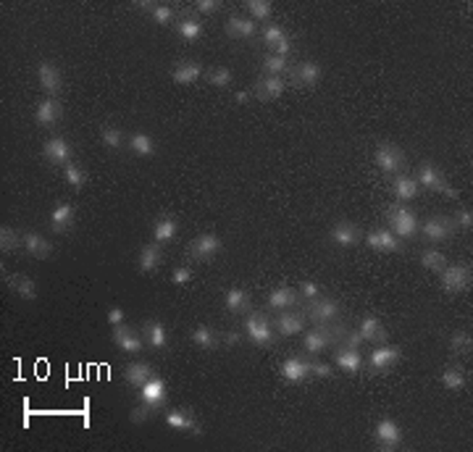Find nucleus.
Segmentation results:
<instances>
[{
	"label": "nucleus",
	"mask_w": 473,
	"mask_h": 452,
	"mask_svg": "<svg viewBox=\"0 0 473 452\" xmlns=\"http://www.w3.org/2000/svg\"><path fill=\"white\" fill-rule=\"evenodd\" d=\"M24 250L30 252L32 258H37V261H45V258L53 255V245L45 239L43 234H37V232L24 234Z\"/></svg>",
	"instance_id": "obj_27"
},
{
	"label": "nucleus",
	"mask_w": 473,
	"mask_h": 452,
	"mask_svg": "<svg viewBox=\"0 0 473 452\" xmlns=\"http://www.w3.org/2000/svg\"><path fill=\"white\" fill-rule=\"evenodd\" d=\"M43 155H45V161L53 163V166H69L74 150H72V145H69L63 137H50V140L43 145Z\"/></svg>",
	"instance_id": "obj_10"
},
{
	"label": "nucleus",
	"mask_w": 473,
	"mask_h": 452,
	"mask_svg": "<svg viewBox=\"0 0 473 452\" xmlns=\"http://www.w3.org/2000/svg\"><path fill=\"white\" fill-rule=\"evenodd\" d=\"M245 334H248V339H250L255 347H271L274 339H276V332H274V326L268 321V316L261 313V310L248 313V319H245Z\"/></svg>",
	"instance_id": "obj_1"
},
{
	"label": "nucleus",
	"mask_w": 473,
	"mask_h": 452,
	"mask_svg": "<svg viewBox=\"0 0 473 452\" xmlns=\"http://www.w3.org/2000/svg\"><path fill=\"white\" fill-rule=\"evenodd\" d=\"M223 30H226V34L229 37H234V40H248V37H252L255 34V30H258V24L252 21L250 16H229L226 19V24H223Z\"/></svg>",
	"instance_id": "obj_23"
},
{
	"label": "nucleus",
	"mask_w": 473,
	"mask_h": 452,
	"mask_svg": "<svg viewBox=\"0 0 473 452\" xmlns=\"http://www.w3.org/2000/svg\"><path fill=\"white\" fill-rule=\"evenodd\" d=\"M223 250V242L216 237V234H200V237H195L192 242H190V248H187V255L192 258V261H213L219 252Z\"/></svg>",
	"instance_id": "obj_7"
},
{
	"label": "nucleus",
	"mask_w": 473,
	"mask_h": 452,
	"mask_svg": "<svg viewBox=\"0 0 473 452\" xmlns=\"http://www.w3.org/2000/svg\"><path fill=\"white\" fill-rule=\"evenodd\" d=\"M163 263V252H161V245L158 242H148V245H142L140 248V258H137V268L142 271V274H153V271H158Z\"/></svg>",
	"instance_id": "obj_22"
},
{
	"label": "nucleus",
	"mask_w": 473,
	"mask_h": 452,
	"mask_svg": "<svg viewBox=\"0 0 473 452\" xmlns=\"http://www.w3.org/2000/svg\"><path fill=\"white\" fill-rule=\"evenodd\" d=\"M397 360H399V347L386 345L384 342V345H379V347L368 355V368L373 374H384V371H389Z\"/></svg>",
	"instance_id": "obj_13"
},
{
	"label": "nucleus",
	"mask_w": 473,
	"mask_h": 452,
	"mask_svg": "<svg viewBox=\"0 0 473 452\" xmlns=\"http://www.w3.org/2000/svg\"><path fill=\"white\" fill-rule=\"evenodd\" d=\"M450 350L455 352V355H471V350H473L471 332H465V329H458L455 334L450 336Z\"/></svg>",
	"instance_id": "obj_43"
},
{
	"label": "nucleus",
	"mask_w": 473,
	"mask_h": 452,
	"mask_svg": "<svg viewBox=\"0 0 473 452\" xmlns=\"http://www.w3.org/2000/svg\"><path fill=\"white\" fill-rule=\"evenodd\" d=\"M284 92V79L281 76H261L258 82H255V87H252V95L258 98V100H279V95Z\"/></svg>",
	"instance_id": "obj_19"
},
{
	"label": "nucleus",
	"mask_w": 473,
	"mask_h": 452,
	"mask_svg": "<svg viewBox=\"0 0 473 452\" xmlns=\"http://www.w3.org/2000/svg\"><path fill=\"white\" fill-rule=\"evenodd\" d=\"M439 379H442L444 389H450V392H460L468 384V376H465V368L463 365H447Z\"/></svg>",
	"instance_id": "obj_36"
},
{
	"label": "nucleus",
	"mask_w": 473,
	"mask_h": 452,
	"mask_svg": "<svg viewBox=\"0 0 473 452\" xmlns=\"http://www.w3.org/2000/svg\"><path fill=\"white\" fill-rule=\"evenodd\" d=\"M63 179H66V184H69L72 190H76V192L87 184V174H85V169H82V166H76V163L63 166Z\"/></svg>",
	"instance_id": "obj_44"
},
{
	"label": "nucleus",
	"mask_w": 473,
	"mask_h": 452,
	"mask_svg": "<svg viewBox=\"0 0 473 452\" xmlns=\"http://www.w3.org/2000/svg\"><path fill=\"white\" fill-rule=\"evenodd\" d=\"M329 237H331V242L340 245V248H355V245L363 239L358 224H353V221H337V224L331 226Z\"/></svg>",
	"instance_id": "obj_14"
},
{
	"label": "nucleus",
	"mask_w": 473,
	"mask_h": 452,
	"mask_svg": "<svg viewBox=\"0 0 473 452\" xmlns=\"http://www.w3.org/2000/svg\"><path fill=\"white\" fill-rule=\"evenodd\" d=\"M166 423L171 429H177V431L190 434V437H200L203 434V429H200V423L195 418V413H190V410H168L166 413Z\"/></svg>",
	"instance_id": "obj_15"
},
{
	"label": "nucleus",
	"mask_w": 473,
	"mask_h": 452,
	"mask_svg": "<svg viewBox=\"0 0 473 452\" xmlns=\"http://www.w3.org/2000/svg\"><path fill=\"white\" fill-rule=\"evenodd\" d=\"M392 192H395V197H397L399 203H410L415 195H418V182L408 174H397L395 182H392Z\"/></svg>",
	"instance_id": "obj_34"
},
{
	"label": "nucleus",
	"mask_w": 473,
	"mask_h": 452,
	"mask_svg": "<svg viewBox=\"0 0 473 452\" xmlns=\"http://www.w3.org/2000/svg\"><path fill=\"white\" fill-rule=\"evenodd\" d=\"M153 413H155V410L150 408V405H145V402H140L137 408H132V413H129V418H132V423H148L150 418H153Z\"/></svg>",
	"instance_id": "obj_54"
},
{
	"label": "nucleus",
	"mask_w": 473,
	"mask_h": 452,
	"mask_svg": "<svg viewBox=\"0 0 473 452\" xmlns=\"http://www.w3.org/2000/svg\"><path fill=\"white\" fill-rule=\"evenodd\" d=\"M166 400H168V394H166V384H163L158 376H150V379L140 387V402L150 405L153 410H161L163 405H166Z\"/></svg>",
	"instance_id": "obj_11"
},
{
	"label": "nucleus",
	"mask_w": 473,
	"mask_h": 452,
	"mask_svg": "<svg viewBox=\"0 0 473 452\" xmlns=\"http://www.w3.org/2000/svg\"><path fill=\"white\" fill-rule=\"evenodd\" d=\"M415 182H418V187H426V190H434V192H442V195H447V197H458V192L452 190L450 184H447V179H444V174L434 166V163H421L418 166V171H415L413 176Z\"/></svg>",
	"instance_id": "obj_5"
},
{
	"label": "nucleus",
	"mask_w": 473,
	"mask_h": 452,
	"mask_svg": "<svg viewBox=\"0 0 473 452\" xmlns=\"http://www.w3.org/2000/svg\"><path fill=\"white\" fill-rule=\"evenodd\" d=\"M206 79L213 85V87H226V85L232 82V69H226V66H213V69L206 74Z\"/></svg>",
	"instance_id": "obj_50"
},
{
	"label": "nucleus",
	"mask_w": 473,
	"mask_h": 452,
	"mask_svg": "<svg viewBox=\"0 0 473 452\" xmlns=\"http://www.w3.org/2000/svg\"><path fill=\"white\" fill-rule=\"evenodd\" d=\"M142 334H145V342H148L153 350H163L166 342H168L166 326L161 321H145L142 323Z\"/></svg>",
	"instance_id": "obj_37"
},
{
	"label": "nucleus",
	"mask_w": 473,
	"mask_h": 452,
	"mask_svg": "<svg viewBox=\"0 0 473 452\" xmlns=\"http://www.w3.org/2000/svg\"><path fill=\"white\" fill-rule=\"evenodd\" d=\"M177 30H179V37H182L184 43H195V40H200V34H203V24H200L197 16H187V19L179 21Z\"/></svg>",
	"instance_id": "obj_41"
},
{
	"label": "nucleus",
	"mask_w": 473,
	"mask_h": 452,
	"mask_svg": "<svg viewBox=\"0 0 473 452\" xmlns=\"http://www.w3.org/2000/svg\"><path fill=\"white\" fill-rule=\"evenodd\" d=\"M200 74H203V66H200L197 61H182V63L174 66L171 79H174L177 85H192V82L200 79Z\"/></svg>",
	"instance_id": "obj_33"
},
{
	"label": "nucleus",
	"mask_w": 473,
	"mask_h": 452,
	"mask_svg": "<svg viewBox=\"0 0 473 452\" xmlns=\"http://www.w3.org/2000/svg\"><path fill=\"white\" fill-rule=\"evenodd\" d=\"M3 279H6V287L14 292V294H19L21 300H34L37 297V284L27 274H8V277Z\"/></svg>",
	"instance_id": "obj_25"
},
{
	"label": "nucleus",
	"mask_w": 473,
	"mask_h": 452,
	"mask_svg": "<svg viewBox=\"0 0 473 452\" xmlns=\"http://www.w3.org/2000/svg\"><path fill=\"white\" fill-rule=\"evenodd\" d=\"M334 363L340 365L344 374H358V371L363 368V355H360V350L337 345V347H334Z\"/></svg>",
	"instance_id": "obj_24"
},
{
	"label": "nucleus",
	"mask_w": 473,
	"mask_h": 452,
	"mask_svg": "<svg viewBox=\"0 0 473 452\" xmlns=\"http://www.w3.org/2000/svg\"><path fill=\"white\" fill-rule=\"evenodd\" d=\"M248 98H250V92H236L234 95V100L239 103V105H242V103H248Z\"/></svg>",
	"instance_id": "obj_61"
},
{
	"label": "nucleus",
	"mask_w": 473,
	"mask_h": 452,
	"mask_svg": "<svg viewBox=\"0 0 473 452\" xmlns=\"http://www.w3.org/2000/svg\"><path fill=\"white\" fill-rule=\"evenodd\" d=\"M292 79L302 87H313L321 79V66L316 61H302L297 69H292Z\"/></svg>",
	"instance_id": "obj_31"
},
{
	"label": "nucleus",
	"mask_w": 473,
	"mask_h": 452,
	"mask_svg": "<svg viewBox=\"0 0 473 452\" xmlns=\"http://www.w3.org/2000/svg\"><path fill=\"white\" fill-rule=\"evenodd\" d=\"M174 16H177V11H174L168 3H153V6H150V19H153L155 24H161V27H168V24L174 21Z\"/></svg>",
	"instance_id": "obj_46"
},
{
	"label": "nucleus",
	"mask_w": 473,
	"mask_h": 452,
	"mask_svg": "<svg viewBox=\"0 0 473 452\" xmlns=\"http://www.w3.org/2000/svg\"><path fill=\"white\" fill-rule=\"evenodd\" d=\"M126 145L132 147V153H137V155H142V158H150V155H155V140L150 137V134H145V131H134L132 137L126 140Z\"/></svg>",
	"instance_id": "obj_40"
},
{
	"label": "nucleus",
	"mask_w": 473,
	"mask_h": 452,
	"mask_svg": "<svg viewBox=\"0 0 473 452\" xmlns=\"http://www.w3.org/2000/svg\"><path fill=\"white\" fill-rule=\"evenodd\" d=\"M311 358L313 355L305 352V355H295V358L284 360L279 376L287 381V384H300V381L311 379Z\"/></svg>",
	"instance_id": "obj_8"
},
{
	"label": "nucleus",
	"mask_w": 473,
	"mask_h": 452,
	"mask_svg": "<svg viewBox=\"0 0 473 452\" xmlns=\"http://www.w3.org/2000/svg\"><path fill=\"white\" fill-rule=\"evenodd\" d=\"M421 263H424V268H429L434 274H442L444 266H447V255L439 252V250H426V252L421 255Z\"/></svg>",
	"instance_id": "obj_47"
},
{
	"label": "nucleus",
	"mask_w": 473,
	"mask_h": 452,
	"mask_svg": "<svg viewBox=\"0 0 473 452\" xmlns=\"http://www.w3.org/2000/svg\"><path fill=\"white\" fill-rule=\"evenodd\" d=\"M195 8H197L200 14H216V11L221 8V3H219V0H197Z\"/></svg>",
	"instance_id": "obj_59"
},
{
	"label": "nucleus",
	"mask_w": 473,
	"mask_h": 452,
	"mask_svg": "<svg viewBox=\"0 0 473 452\" xmlns=\"http://www.w3.org/2000/svg\"><path fill=\"white\" fill-rule=\"evenodd\" d=\"M331 345H334V342L329 339V334H326L321 326L305 332V352H308V355H318V352H324L326 347H331Z\"/></svg>",
	"instance_id": "obj_39"
},
{
	"label": "nucleus",
	"mask_w": 473,
	"mask_h": 452,
	"mask_svg": "<svg viewBox=\"0 0 473 452\" xmlns=\"http://www.w3.org/2000/svg\"><path fill=\"white\" fill-rule=\"evenodd\" d=\"M452 226H458V229H471L473 226V213L468 211V208H460L458 213H455V219H452Z\"/></svg>",
	"instance_id": "obj_55"
},
{
	"label": "nucleus",
	"mask_w": 473,
	"mask_h": 452,
	"mask_svg": "<svg viewBox=\"0 0 473 452\" xmlns=\"http://www.w3.org/2000/svg\"><path fill=\"white\" fill-rule=\"evenodd\" d=\"M74 226V205L72 203H58L50 213V232L53 234H66Z\"/></svg>",
	"instance_id": "obj_20"
},
{
	"label": "nucleus",
	"mask_w": 473,
	"mask_h": 452,
	"mask_svg": "<svg viewBox=\"0 0 473 452\" xmlns=\"http://www.w3.org/2000/svg\"><path fill=\"white\" fill-rule=\"evenodd\" d=\"M150 376H153V365L145 363V360H134V363H129L124 368V381L129 387H142Z\"/></svg>",
	"instance_id": "obj_35"
},
{
	"label": "nucleus",
	"mask_w": 473,
	"mask_h": 452,
	"mask_svg": "<svg viewBox=\"0 0 473 452\" xmlns=\"http://www.w3.org/2000/svg\"><path fill=\"white\" fill-rule=\"evenodd\" d=\"M100 140H103V145L111 147V150H118V147L126 145V137H124V131L118 129V127H105V129L100 131Z\"/></svg>",
	"instance_id": "obj_48"
},
{
	"label": "nucleus",
	"mask_w": 473,
	"mask_h": 452,
	"mask_svg": "<svg viewBox=\"0 0 473 452\" xmlns=\"http://www.w3.org/2000/svg\"><path fill=\"white\" fill-rule=\"evenodd\" d=\"M19 248H24V237H19L11 226H0V250L6 255H11Z\"/></svg>",
	"instance_id": "obj_42"
},
{
	"label": "nucleus",
	"mask_w": 473,
	"mask_h": 452,
	"mask_svg": "<svg viewBox=\"0 0 473 452\" xmlns=\"http://www.w3.org/2000/svg\"><path fill=\"white\" fill-rule=\"evenodd\" d=\"M373 442L379 450H397L402 444V431L392 418H382L373 429Z\"/></svg>",
	"instance_id": "obj_9"
},
{
	"label": "nucleus",
	"mask_w": 473,
	"mask_h": 452,
	"mask_svg": "<svg viewBox=\"0 0 473 452\" xmlns=\"http://www.w3.org/2000/svg\"><path fill=\"white\" fill-rule=\"evenodd\" d=\"M190 339H192L200 350H216V347L221 345V334H219L216 329L206 326V323H203V326H195L192 332H190Z\"/></svg>",
	"instance_id": "obj_32"
},
{
	"label": "nucleus",
	"mask_w": 473,
	"mask_h": 452,
	"mask_svg": "<svg viewBox=\"0 0 473 452\" xmlns=\"http://www.w3.org/2000/svg\"><path fill=\"white\" fill-rule=\"evenodd\" d=\"M305 329V316L300 313H292V310H281L279 321H276V332L281 336H295Z\"/></svg>",
	"instance_id": "obj_30"
},
{
	"label": "nucleus",
	"mask_w": 473,
	"mask_h": 452,
	"mask_svg": "<svg viewBox=\"0 0 473 452\" xmlns=\"http://www.w3.org/2000/svg\"><path fill=\"white\" fill-rule=\"evenodd\" d=\"M302 310H305V319H311L316 326H324V323H331L340 319V303L334 297H324V294L311 300V303H305Z\"/></svg>",
	"instance_id": "obj_3"
},
{
	"label": "nucleus",
	"mask_w": 473,
	"mask_h": 452,
	"mask_svg": "<svg viewBox=\"0 0 473 452\" xmlns=\"http://www.w3.org/2000/svg\"><path fill=\"white\" fill-rule=\"evenodd\" d=\"M386 221H389V226H392L389 232L395 234V237H402V239H413L415 234H418V229H421L415 213L408 208V205H392V208L386 211Z\"/></svg>",
	"instance_id": "obj_2"
},
{
	"label": "nucleus",
	"mask_w": 473,
	"mask_h": 452,
	"mask_svg": "<svg viewBox=\"0 0 473 452\" xmlns=\"http://www.w3.org/2000/svg\"><path fill=\"white\" fill-rule=\"evenodd\" d=\"M297 300H300L297 290L281 284V287L271 290V294H268V308H271V310H289V308L297 305Z\"/></svg>",
	"instance_id": "obj_26"
},
{
	"label": "nucleus",
	"mask_w": 473,
	"mask_h": 452,
	"mask_svg": "<svg viewBox=\"0 0 473 452\" xmlns=\"http://www.w3.org/2000/svg\"><path fill=\"white\" fill-rule=\"evenodd\" d=\"M360 336L366 339V342H379V345H384L386 339H389V332L384 329V323L379 321L376 316H366L363 321H360Z\"/></svg>",
	"instance_id": "obj_28"
},
{
	"label": "nucleus",
	"mask_w": 473,
	"mask_h": 452,
	"mask_svg": "<svg viewBox=\"0 0 473 452\" xmlns=\"http://www.w3.org/2000/svg\"><path fill=\"white\" fill-rule=\"evenodd\" d=\"M248 11H250L252 21L258 19V21H266V19H271V14H274V6L268 3V0H248Z\"/></svg>",
	"instance_id": "obj_49"
},
{
	"label": "nucleus",
	"mask_w": 473,
	"mask_h": 452,
	"mask_svg": "<svg viewBox=\"0 0 473 452\" xmlns=\"http://www.w3.org/2000/svg\"><path fill=\"white\" fill-rule=\"evenodd\" d=\"M37 79H40V87L47 92V98H56L60 89H63V76H60V69L56 63L43 61L37 66Z\"/></svg>",
	"instance_id": "obj_12"
},
{
	"label": "nucleus",
	"mask_w": 473,
	"mask_h": 452,
	"mask_svg": "<svg viewBox=\"0 0 473 452\" xmlns=\"http://www.w3.org/2000/svg\"><path fill=\"white\" fill-rule=\"evenodd\" d=\"M60 118V103L56 100V98H43V100L37 103V108H34V121H37V127H45V129H50V127H56Z\"/></svg>",
	"instance_id": "obj_17"
},
{
	"label": "nucleus",
	"mask_w": 473,
	"mask_h": 452,
	"mask_svg": "<svg viewBox=\"0 0 473 452\" xmlns=\"http://www.w3.org/2000/svg\"><path fill=\"white\" fill-rule=\"evenodd\" d=\"M124 319H126V313H124V308H108V316H105V321L111 323V326H118V323H124Z\"/></svg>",
	"instance_id": "obj_58"
},
{
	"label": "nucleus",
	"mask_w": 473,
	"mask_h": 452,
	"mask_svg": "<svg viewBox=\"0 0 473 452\" xmlns=\"http://www.w3.org/2000/svg\"><path fill=\"white\" fill-rule=\"evenodd\" d=\"M177 232H179V224H177V219H171V216H161V219L153 221V239H155L158 245L174 242Z\"/></svg>",
	"instance_id": "obj_29"
},
{
	"label": "nucleus",
	"mask_w": 473,
	"mask_h": 452,
	"mask_svg": "<svg viewBox=\"0 0 473 452\" xmlns=\"http://www.w3.org/2000/svg\"><path fill=\"white\" fill-rule=\"evenodd\" d=\"M223 305H226L229 313H248L250 310V294L242 287H232L223 297Z\"/></svg>",
	"instance_id": "obj_38"
},
{
	"label": "nucleus",
	"mask_w": 473,
	"mask_h": 452,
	"mask_svg": "<svg viewBox=\"0 0 473 452\" xmlns=\"http://www.w3.org/2000/svg\"><path fill=\"white\" fill-rule=\"evenodd\" d=\"M297 294L302 297V303H311V300H316V297H321V287H318L316 281H300Z\"/></svg>",
	"instance_id": "obj_52"
},
{
	"label": "nucleus",
	"mask_w": 473,
	"mask_h": 452,
	"mask_svg": "<svg viewBox=\"0 0 473 452\" xmlns=\"http://www.w3.org/2000/svg\"><path fill=\"white\" fill-rule=\"evenodd\" d=\"M221 342H223V345H229V347H234V345H239V342H242V334H239L236 329H229V332H223V334H221Z\"/></svg>",
	"instance_id": "obj_60"
},
{
	"label": "nucleus",
	"mask_w": 473,
	"mask_h": 452,
	"mask_svg": "<svg viewBox=\"0 0 473 452\" xmlns=\"http://www.w3.org/2000/svg\"><path fill=\"white\" fill-rule=\"evenodd\" d=\"M366 245H368L371 250H376V252H399V239L389 232V229H384V226L368 232Z\"/></svg>",
	"instance_id": "obj_18"
},
{
	"label": "nucleus",
	"mask_w": 473,
	"mask_h": 452,
	"mask_svg": "<svg viewBox=\"0 0 473 452\" xmlns=\"http://www.w3.org/2000/svg\"><path fill=\"white\" fill-rule=\"evenodd\" d=\"M418 232H424V237H426L429 242L439 245V242H444V239L452 234V221L444 219V216H431V219H426V224H421Z\"/></svg>",
	"instance_id": "obj_16"
},
{
	"label": "nucleus",
	"mask_w": 473,
	"mask_h": 452,
	"mask_svg": "<svg viewBox=\"0 0 473 452\" xmlns=\"http://www.w3.org/2000/svg\"><path fill=\"white\" fill-rule=\"evenodd\" d=\"M311 376H321V379H329L331 376V365L316 360V355L311 358Z\"/></svg>",
	"instance_id": "obj_56"
},
{
	"label": "nucleus",
	"mask_w": 473,
	"mask_h": 452,
	"mask_svg": "<svg viewBox=\"0 0 473 452\" xmlns=\"http://www.w3.org/2000/svg\"><path fill=\"white\" fill-rule=\"evenodd\" d=\"M113 342H116L124 352H129V355H140V352H142V339H140V334L132 332L126 323L113 326Z\"/></svg>",
	"instance_id": "obj_21"
},
{
	"label": "nucleus",
	"mask_w": 473,
	"mask_h": 452,
	"mask_svg": "<svg viewBox=\"0 0 473 452\" xmlns=\"http://www.w3.org/2000/svg\"><path fill=\"white\" fill-rule=\"evenodd\" d=\"M171 281H174L177 287H184V284H190V281H192V268H190L187 263L177 266V268H174V274H171Z\"/></svg>",
	"instance_id": "obj_53"
},
{
	"label": "nucleus",
	"mask_w": 473,
	"mask_h": 452,
	"mask_svg": "<svg viewBox=\"0 0 473 452\" xmlns=\"http://www.w3.org/2000/svg\"><path fill=\"white\" fill-rule=\"evenodd\" d=\"M363 342H366V339L360 336V332H350V329H347V334H344V339H342L340 345H342V347H353V350H360V345H363Z\"/></svg>",
	"instance_id": "obj_57"
},
{
	"label": "nucleus",
	"mask_w": 473,
	"mask_h": 452,
	"mask_svg": "<svg viewBox=\"0 0 473 452\" xmlns=\"http://www.w3.org/2000/svg\"><path fill=\"white\" fill-rule=\"evenodd\" d=\"M287 72H289L287 58L274 56V53H266V56H263V74H266V76H284Z\"/></svg>",
	"instance_id": "obj_45"
},
{
	"label": "nucleus",
	"mask_w": 473,
	"mask_h": 452,
	"mask_svg": "<svg viewBox=\"0 0 473 452\" xmlns=\"http://www.w3.org/2000/svg\"><path fill=\"white\" fill-rule=\"evenodd\" d=\"M439 277H442V290L450 292V294L465 292L473 281L471 266H465V263H447Z\"/></svg>",
	"instance_id": "obj_4"
},
{
	"label": "nucleus",
	"mask_w": 473,
	"mask_h": 452,
	"mask_svg": "<svg viewBox=\"0 0 473 452\" xmlns=\"http://www.w3.org/2000/svg\"><path fill=\"white\" fill-rule=\"evenodd\" d=\"M284 37H287V32L281 30V27H276V24H268L266 30H263V43H266L268 50H271V47H276Z\"/></svg>",
	"instance_id": "obj_51"
},
{
	"label": "nucleus",
	"mask_w": 473,
	"mask_h": 452,
	"mask_svg": "<svg viewBox=\"0 0 473 452\" xmlns=\"http://www.w3.org/2000/svg\"><path fill=\"white\" fill-rule=\"evenodd\" d=\"M376 166L384 171V174H402L405 171V153L392 142H382L376 147Z\"/></svg>",
	"instance_id": "obj_6"
}]
</instances>
